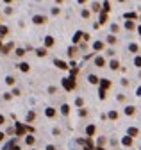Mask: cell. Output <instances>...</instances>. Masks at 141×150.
<instances>
[{"mask_svg":"<svg viewBox=\"0 0 141 150\" xmlns=\"http://www.w3.org/2000/svg\"><path fill=\"white\" fill-rule=\"evenodd\" d=\"M125 29H129V31H132V29H134V21H127V23H125Z\"/></svg>","mask_w":141,"mask_h":150,"instance_id":"484cf974","label":"cell"},{"mask_svg":"<svg viewBox=\"0 0 141 150\" xmlns=\"http://www.w3.org/2000/svg\"><path fill=\"white\" fill-rule=\"evenodd\" d=\"M75 52H77V48H75V47H71V48L68 50V54H70V56L73 57V56H75Z\"/></svg>","mask_w":141,"mask_h":150,"instance_id":"f1b7e54d","label":"cell"},{"mask_svg":"<svg viewBox=\"0 0 141 150\" xmlns=\"http://www.w3.org/2000/svg\"><path fill=\"white\" fill-rule=\"evenodd\" d=\"M109 66H111V68H113V70H118V68H120V63H118L116 59H113V61H111V64H109Z\"/></svg>","mask_w":141,"mask_h":150,"instance_id":"30bf717a","label":"cell"},{"mask_svg":"<svg viewBox=\"0 0 141 150\" xmlns=\"http://www.w3.org/2000/svg\"><path fill=\"white\" fill-rule=\"evenodd\" d=\"M54 64L57 66V68H61V70H66V68H68V64H66L64 61H59V59H55V61H54Z\"/></svg>","mask_w":141,"mask_h":150,"instance_id":"277c9868","label":"cell"},{"mask_svg":"<svg viewBox=\"0 0 141 150\" xmlns=\"http://www.w3.org/2000/svg\"><path fill=\"white\" fill-rule=\"evenodd\" d=\"M25 141H27V145H34V141H36V139H34V136H27Z\"/></svg>","mask_w":141,"mask_h":150,"instance_id":"d4e9b609","label":"cell"},{"mask_svg":"<svg viewBox=\"0 0 141 150\" xmlns=\"http://www.w3.org/2000/svg\"><path fill=\"white\" fill-rule=\"evenodd\" d=\"M63 86H64V89H68V91H71L73 88H75V79H63Z\"/></svg>","mask_w":141,"mask_h":150,"instance_id":"6da1fadb","label":"cell"},{"mask_svg":"<svg viewBox=\"0 0 141 150\" xmlns=\"http://www.w3.org/2000/svg\"><path fill=\"white\" fill-rule=\"evenodd\" d=\"M86 134H88V136H93V134H95V125H88L86 127Z\"/></svg>","mask_w":141,"mask_h":150,"instance_id":"52a82bcc","label":"cell"},{"mask_svg":"<svg viewBox=\"0 0 141 150\" xmlns=\"http://www.w3.org/2000/svg\"><path fill=\"white\" fill-rule=\"evenodd\" d=\"M25 131H27V127L25 125H21V123H16V125H14V132H16V136H23V134H25Z\"/></svg>","mask_w":141,"mask_h":150,"instance_id":"7a4b0ae2","label":"cell"},{"mask_svg":"<svg viewBox=\"0 0 141 150\" xmlns=\"http://www.w3.org/2000/svg\"><path fill=\"white\" fill-rule=\"evenodd\" d=\"M45 45H47V47H52V45H54V38L47 36V39H45Z\"/></svg>","mask_w":141,"mask_h":150,"instance_id":"5bb4252c","label":"cell"},{"mask_svg":"<svg viewBox=\"0 0 141 150\" xmlns=\"http://www.w3.org/2000/svg\"><path fill=\"white\" fill-rule=\"evenodd\" d=\"M125 112H127L129 116H130V114H134V107H132V106H129V107H125Z\"/></svg>","mask_w":141,"mask_h":150,"instance_id":"44dd1931","label":"cell"},{"mask_svg":"<svg viewBox=\"0 0 141 150\" xmlns=\"http://www.w3.org/2000/svg\"><path fill=\"white\" fill-rule=\"evenodd\" d=\"M36 52H38V56H39V57H43V56H47V50H45V48H38V50H36Z\"/></svg>","mask_w":141,"mask_h":150,"instance_id":"603a6c76","label":"cell"},{"mask_svg":"<svg viewBox=\"0 0 141 150\" xmlns=\"http://www.w3.org/2000/svg\"><path fill=\"white\" fill-rule=\"evenodd\" d=\"M93 48H95V50H102V48H104V43H102V41H95V43H93Z\"/></svg>","mask_w":141,"mask_h":150,"instance_id":"9c48e42d","label":"cell"},{"mask_svg":"<svg viewBox=\"0 0 141 150\" xmlns=\"http://www.w3.org/2000/svg\"><path fill=\"white\" fill-rule=\"evenodd\" d=\"M11 48H13V43H7V45H4V47H2V52H4V54H7Z\"/></svg>","mask_w":141,"mask_h":150,"instance_id":"8fae6325","label":"cell"},{"mask_svg":"<svg viewBox=\"0 0 141 150\" xmlns=\"http://www.w3.org/2000/svg\"><path fill=\"white\" fill-rule=\"evenodd\" d=\"M111 86V82L107 80V79H102V82H100V89H107Z\"/></svg>","mask_w":141,"mask_h":150,"instance_id":"5b68a950","label":"cell"},{"mask_svg":"<svg viewBox=\"0 0 141 150\" xmlns=\"http://www.w3.org/2000/svg\"><path fill=\"white\" fill-rule=\"evenodd\" d=\"M100 98H102V100L106 98V89H100Z\"/></svg>","mask_w":141,"mask_h":150,"instance_id":"d590c367","label":"cell"},{"mask_svg":"<svg viewBox=\"0 0 141 150\" xmlns=\"http://www.w3.org/2000/svg\"><path fill=\"white\" fill-rule=\"evenodd\" d=\"M95 64H96V66H100V68H102V66L106 64V59H104V57H96V59H95Z\"/></svg>","mask_w":141,"mask_h":150,"instance_id":"8992f818","label":"cell"},{"mask_svg":"<svg viewBox=\"0 0 141 150\" xmlns=\"http://www.w3.org/2000/svg\"><path fill=\"white\" fill-rule=\"evenodd\" d=\"M34 118H36V112H34V111H31V112L27 114V122H32Z\"/></svg>","mask_w":141,"mask_h":150,"instance_id":"d6986e66","label":"cell"},{"mask_svg":"<svg viewBox=\"0 0 141 150\" xmlns=\"http://www.w3.org/2000/svg\"><path fill=\"white\" fill-rule=\"evenodd\" d=\"M125 18H127L129 21H130V20H134V18H136V13H125Z\"/></svg>","mask_w":141,"mask_h":150,"instance_id":"e0dca14e","label":"cell"},{"mask_svg":"<svg viewBox=\"0 0 141 150\" xmlns=\"http://www.w3.org/2000/svg\"><path fill=\"white\" fill-rule=\"evenodd\" d=\"M5 82H7V84H14V79H13V77H7Z\"/></svg>","mask_w":141,"mask_h":150,"instance_id":"e575fe53","label":"cell"},{"mask_svg":"<svg viewBox=\"0 0 141 150\" xmlns=\"http://www.w3.org/2000/svg\"><path fill=\"white\" fill-rule=\"evenodd\" d=\"M7 32H9V29H7L5 25H0V36H5Z\"/></svg>","mask_w":141,"mask_h":150,"instance_id":"7c38bea8","label":"cell"},{"mask_svg":"<svg viewBox=\"0 0 141 150\" xmlns=\"http://www.w3.org/2000/svg\"><path fill=\"white\" fill-rule=\"evenodd\" d=\"M23 54H25V50H23V48H18V50H16V56H20V57H21Z\"/></svg>","mask_w":141,"mask_h":150,"instance_id":"d6a6232c","label":"cell"},{"mask_svg":"<svg viewBox=\"0 0 141 150\" xmlns=\"http://www.w3.org/2000/svg\"><path fill=\"white\" fill-rule=\"evenodd\" d=\"M95 150H104V148H100V147H98V148H95Z\"/></svg>","mask_w":141,"mask_h":150,"instance_id":"7bdbcfd3","label":"cell"},{"mask_svg":"<svg viewBox=\"0 0 141 150\" xmlns=\"http://www.w3.org/2000/svg\"><path fill=\"white\" fill-rule=\"evenodd\" d=\"M11 150H20V147H13V148H11Z\"/></svg>","mask_w":141,"mask_h":150,"instance_id":"ab89813d","label":"cell"},{"mask_svg":"<svg viewBox=\"0 0 141 150\" xmlns=\"http://www.w3.org/2000/svg\"><path fill=\"white\" fill-rule=\"evenodd\" d=\"M88 80H89L91 84H96V82H98V79H96V75H89V77H88Z\"/></svg>","mask_w":141,"mask_h":150,"instance_id":"ffe728a7","label":"cell"},{"mask_svg":"<svg viewBox=\"0 0 141 150\" xmlns=\"http://www.w3.org/2000/svg\"><path fill=\"white\" fill-rule=\"evenodd\" d=\"M82 36H84L82 32H75V36H73V43H79V39H80Z\"/></svg>","mask_w":141,"mask_h":150,"instance_id":"4fadbf2b","label":"cell"},{"mask_svg":"<svg viewBox=\"0 0 141 150\" xmlns=\"http://www.w3.org/2000/svg\"><path fill=\"white\" fill-rule=\"evenodd\" d=\"M18 68H20L21 72H29V64H27V63H21V64H18Z\"/></svg>","mask_w":141,"mask_h":150,"instance_id":"9a60e30c","label":"cell"},{"mask_svg":"<svg viewBox=\"0 0 141 150\" xmlns=\"http://www.w3.org/2000/svg\"><path fill=\"white\" fill-rule=\"evenodd\" d=\"M61 112H63V114H68V112H70V107L66 106V104H63V106H61Z\"/></svg>","mask_w":141,"mask_h":150,"instance_id":"2e32d148","label":"cell"},{"mask_svg":"<svg viewBox=\"0 0 141 150\" xmlns=\"http://www.w3.org/2000/svg\"><path fill=\"white\" fill-rule=\"evenodd\" d=\"M93 11H100V5L98 4H93Z\"/></svg>","mask_w":141,"mask_h":150,"instance_id":"8d00e7d4","label":"cell"},{"mask_svg":"<svg viewBox=\"0 0 141 150\" xmlns=\"http://www.w3.org/2000/svg\"><path fill=\"white\" fill-rule=\"evenodd\" d=\"M107 41H109V43H114L116 38H114V36H107Z\"/></svg>","mask_w":141,"mask_h":150,"instance_id":"836d02e7","label":"cell"},{"mask_svg":"<svg viewBox=\"0 0 141 150\" xmlns=\"http://www.w3.org/2000/svg\"><path fill=\"white\" fill-rule=\"evenodd\" d=\"M134 64L141 68V57H136V59H134Z\"/></svg>","mask_w":141,"mask_h":150,"instance_id":"4dcf8cb0","label":"cell"},{"mask_svg":"<svg viewBox=\"0 0 141 150\" xmlns=\"http://www.w3.org/2000/svg\"><path fill=\"white\" fill-rule=\"evenodd\" d=\"M109 118H111V120H116V118H118V112H116V111H111V112H109Z\"/></svg>","mask_w":141,"mask_h":150,"instance_id":"4316f807","label":"cell"},{"mask_svg":"<svg viewBox=\"0 0 141 150\" xmlns=\"http://www.w3.org/2000/svg\"><path fill=\"white\" fill-rule=\"evenodd\" d=\"M4 122H5V118H4V116H2V114H0V125H2V123H4Z\"/></svg>","mask_w":141,"mask_h":150,"instance_id":"f35d334b","label":"cell"},{"mask_svg":"<svg viewBox=\"0 0 141 150\" xmlns=\"http://www.w3.org/2000/svg\"><path fill=\"white\" fill-rule=\"evenodd\" d=\"M138 32H139V34H141V27H139V29H138Z\"/></svg>","mask_w":141,"mask_h":150,"instance_id":"b9f144b4","label":"cell"},{"mask_svg":"<svg viewBox=\"0 0 141 150\" xmlns=\"http://www.w3.org/2000/svg\"><path fill=\"white\" fill-rule=\"evenodd\" d=\"M129 136H138V129L136 127H130L129 129Z\"/></svg>","mask_w":141,"mask_h":150,"instance_id":"ac0fdd59","label":"cell"},{"mask_svg":"<svg viewBox=\"0 0 141 150\" xmlns=\"http://www.w3.org/2000/svg\"><path fill=\"white\" fill-rule=\"evenodd\" d=\"M106 20H107V14H106V13H102V16H100V23H104Z\"/></svg>","mask_w":141,"mask_h":150,"instance_id":"1f68e13d","label":"cell"},{"mask_svg":"<svg viewBox=\"0 0 141 150\" xmlns=\"http://www.w3.org/2000/svg\"><path fill=\"white\" fill-rule=\"evenodd\" d=\"M32 21H34L36 25H41V23H45V21H47V18H45V16H34Z\"/></svg>","mask_w":141,"mask_h":150,"instance_id":"3957f363","label":"cell"},{"mask_svg":"<svg viewBox=\"0 0 141 150\" xmlns=\"http://www.w3.org/2000/svg\"><path fill=\"white\" fill-rule=\"evenodd\" d=\"M104 145H106V138H100V139H98V147L102 148Z\"/></svg>","mask_w":141,"mask_h":150,"instance_id":"f546056e","label":"cell"},{"mask_svg":"<svg viewBox=\"0 0 141 150\" xmlns=\"http://www.w3.org/2000/svg\"><path fill=\"white\" fill-rule=\"evenodd\" d=\"M2 139H4V134H2V132H0V141H2Z\"/></svg>","mask_w":141,"mask_h":150,"instance_id":"60d3db41","label":"cell"},{"mask_svg":"<svg viewBox=\"0 0 141 150\" xmlns=\"http://www.w3.org/2000/svg\"><path fill=\"white\" fill-rule=\"evenodd\" d=\"M129 50H130V52H138V45H136V43H130V45H129Z\"/></svg>","mask_w":141,"mask_h":150,"instance_id":"7402d4cb","label":"cell"},{"mask_svg":"<svg viewBox=\"0 0 141 150\" xmlns=\"http://www.w3.org/2000/svg\"><path fill=\"white\" fill-rule=\"evenodd\" d=\"M122 143H123L125 147H130V145H132V138H130V136H127V138H123V139H122Z\"/></svg>","mask_w":141,"mask_h":150,"instance_id":"ba28073f","label":"cell"},{"mask_svg":"<svg viewBox=\"0 0 141 150\" xmlns=\"http://www.w3.org/2000/svg\"><path fill=\"white\" fill-rule=\"evenodd\" d=\"M45 112H47V116H50V118H52V116H54V114H55V111H54V109H52V107H48V109H47Z\"/></svg>","mask_w":141,"mask_h":150,"instance_id":"cb8c5ba5","label":"cell"},{"mask_svg":"<svg viewBox=\"0 0 141 150\" xmlns=\"http://www.w3.org/2000/svg\"><path fill=\"white\" fill-rule=\"evenodd\" d=\"M0 50H2V41H0Z\"/></svg>","mask_w":141,"mask_h":150,"instance_id":"ee69618b","label":"cell"},{"mask_svg":"<svg viewBox=\"0 0 141 150\" xmlns=\"http://www.w3.org/2000/svg\"><path fill=\"white\" fill-rule=\"evenodd\" d=\"M109 7H111V4H109V2H106V4H104V9H102V11L107 14V13H109Z\"/></svg>","mask_w":141,"mask_h":150,"instance_id":"83f0119b","label":"cell"},{"mask_svg":"<svg viewBox=\"0 0 141 150\" xmlns=\"http://www.w3.org/2000/svg\"><path fill=\"white\" fill-rule=\"evenodd\" d=\"M47 150H55V147H54V145H48V147H47Z\"/></svg>","mask_w":141,"mask_h":150,"instance_id":"74e56055","label":"cell"}]
</instances>
